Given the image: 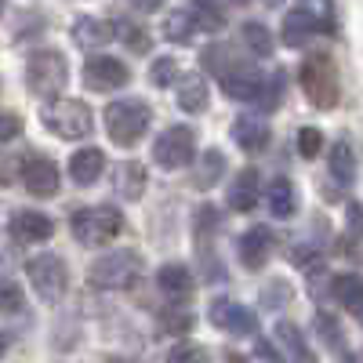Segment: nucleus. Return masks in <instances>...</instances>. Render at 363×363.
I'll return each mask as SVG.
<instances>
[{
  "label": "nucleus",
  "instance_id": "nucleus-20",
  "mask_svg": "<svg viewBox=\"0 0 363 363\" xmlns=\"http://www.w3.org/2000/svg\"><path fill=\"white\" fill-rule=\"evenodd\" d=\"M102 167H106V157H102V149H95V145H87V149H80V153L69 157V174H73L77 186H95Z\"/></svg>",
  "mask_w": 363,
  "mask_h": 363
},
{
  "label": "nucleus",
  "instance_id": "nucleus-29",
  "mask_svg": "<svg viewBox=\"0 0 363 363\" xmlns=\"http://www.w3.org/2000/svg\"><path fill=\"white\" fill-rule=\"evenodd\" d=\"M113 37H120V40H124V48H128V51H135V55H145L149 48H153L149 33H145L142 26H135L131 18H120V22H116V29H113Z\"/></svg>",
  "mask_w": 363,
  "mask_h": 363
},
{
  "label": "nucleus",
  "instance_id": "nucleus-28",
  "mask_svg": "<svg viewBox=\"0 0 363 363\" xmlns=\"http://www.w3.org/2000/svg\"><path fill=\"white\" fill-rule=\"evenodd\" d=\"M193 22L196 29H207V33H218V29L225 26V8L218 4V0H193Z\"/></svg>",
  "mask_w": 363,
  "mask_h": 363
},
{
  "label": "nucleus",
  "instance_id": "nucleus-46",
  "mask_svg": "<svg viewBox=\"0 0 363 363\" xmlns=\"http://www.w3.org/2000/svg\"><path fill=\"white\" fill-rule=\"evenodd\" d=\"M338 363H359V356H356V352H342Z\"/></svg>",
  "mask_w": 363,
  "mask_h": 363
},
{
  "label": "nucleus",
  "instance_id": "nucleus-41",
  "mask_svg": "<svg viewBox=\"0 0 363 363\" xmlns=\"http://www.w3.org/2000/svg\"><path fill=\"white\" fill-rule=\"evenodd\" d=\"M262 298H265V306H269V309H277L280 301H291V284H284V280H272V284H265Z\"/></svg>",
  "mask_w": 363,
  "mask_h": 363
},
{
  "label": "nucleus",
  "instance_id": "nucleus-3",
  "mask_svg": "<svg viewBox=\"0 0 363 363\" xmlns=\"http://www.w3.org/2000/svg\"><path fill=\"white\" fill-rule=\"evenodd\" d=\"M69 80V66L62 51H33L26 58V87L37 99H55L62 95V87Z\"/></svg>",
  "mask_w": 363,
  "mask_h": 363
},
{
  "label": "nucleus",
  "instance_id": "nucleus-25",
  "mask_svg": "<svg viewBox=\"0 0 363 363\" xmlns=\"http://www.w3.org/2000/svg\"><path fill=\"white\" fill-rule=\"evenodd\" d=\"M335 298L342 301V309L349 316H359L363 313V284L356 272H342V277L335 280Z\"/></svg>",
  "mask_w": 363,
  "mask_h": 363
},
{
  "label": "nucleus",
  "instance_id": "nucleus-39",
  "mask_svg": "<svg viewBox=\"0 0 363 363\" xmlns=\"http://www.w3.org/2000/svg\"><path fill=\"white\" fill-rule=\"evenodd\" d=\"M160 323H164V330H171V335H186V330L193 327V313H186V309H167V313L160 316Z\"/></svg>",
  "mask_w": 363,
  "mask_h": 363
},
{
  "label": "nucleus",
  "instance_id": "nucleus-49",
  "mask_svg": "<svg viewBox=\"0 0 363 363\" xmlns=\"http://www.w3.org/2000/svg\"><path fill=\"white\" fill-rule=\"evenodd\" d=\"M233 4H251V0H233Z\"/></svg>",
  "mask_w": 363,
  "mask_h": 363
},
{
  "label": "nucleus",
  "instance_id": "nucleus-11",
  "mask_svg": "<svg viewBox=\"0 0 363 363\" xmlns=\"http://www.w3.org/2000/svg\"><path fill=\"white\" fill-rule=\"evenodd\" d=\"M222 80V87H225V95L229 99H240V102H251V99H258L262 95V73L251 66V62H240V58H236V62L218 77Z\"/></svg>",
  "mask_w": 363,
  "mask_h": 363
},
{
  "label": "nucleus",
  "instance_id": "nucleus-48",
  "mask_svg": "<svg viewBox=\"0 0 363 363\" xmlns=\"http://www.w3.org/2000/svg\"><path fill=\"white\" fill-rule=\"evenodd\" d=\"M109 363H131V359H124V356H113Z\"/></svg>",
  "mask_w": 363,
  "mask_h": 363
},
{
  "label": "nucleus",
  "instance_id": "nucleus-33",
  "mask_svg": "<svg viewBox=\"0 0 363 363\" xmlns=\"http://www.w3.org/2000/svg\"><path fill=\"white\" fill-rule=\"evenodd\" d=\"M284 87H287V80H284V73H272L265 84H262V95H258V106L269 113V109H277L280 106V95H284Z\"/></svg>",
  "mask_w": 363,
  "mask_h": 363
},
{
  "label": "nucleus",
  "instance_id": "nucleus-43",
  "mask_svg": "<svg viewBox=\"0 0 363 363\" xmlns=\"http://www.w3.org/2000/svg\"><path fill=\"white\" fill-rule=\"evenodd\" d=\"M18 135H22V120L15 113H0V145L18 138Z\"/></svg>",
  "mask_w": 363,
  "mask_h": 363
},
{
  "label": "nucleus",
  "instance_id": "nucleus-35",
  "mask_svg": "<svg viewBox=\"0 0 363 363\" xmlns=\"http://www.w3.org/2000/svg\"><path fill=\"white\" fill-rule=\"evenodd\" d=\"M149 80H153L157 87L174 84V80H178V62H174V58H157L153 69H149Z\"/></svg>",
  "mask_w": 363,
  "mask_h": 363
},
{
  "label": "nucleus",
  "instance_id": "nucleus-17",
  "mask_svg": "<svg viewBox=\"0 0 363 363\" xmlns=\"http://www.w3.org/2000/svg\"><path fill=\"white\" fill-rule=\"evenodd\" d=\"M233 142L247 153H262L269 145V124L258 116H236L233 120Z\"/></svg>",
  "mask_w": 363,
  "mask_h": 363
},
{
  "label": "nucleus",
  "instance_id": "nucleus-36",
  "mask_svg": "<svg viewBox=\"0 0 363 363\" xmlns=\"http://www.w3.org/2000/svg\"><path fill=\"white\" fill-rule=\"evenodd\" d=\"M316 335H320L330 349H342V330H338V320H335V316L320 313V316H316Z\"/></svg>",
  "mask_w": 363,
  "mask_h": 363
},
{
  "label": "nucleus",
  "instance_id": "nucleus-8",
  "mask_svg": "<svg viewBox=\"0 0 363 363\" xmlns=\"http://www.w3.org/2000/svg\"><path fill=\"white\" fill-rule=\"evenodd\" d=\"M193 157H196V135H193V128H186V124L167 128V131L153 142V160H157L160 167H167V171H178V167L193 164Z\"/></svg>",
  "mask_w": 363,
  "mask_h": 363
},
{
  "label": "nucleus",
  "instance_id": "nucleus-32",
  "mask_svg": "<svg viewBox=\"0 0 363 363\" xmlns=\"http://www.w3.org/2000/svg\"><path fill=\"white\" fill-rule=\"evenodd\" d=\"M167 363H211V352L196 342H182L167 352Z\"/></svg>",
  "mask_w": 363,
  "mask_h": 363
},
{
  "label": "nucleus",
  "instance_id": "nucleus-27",
  "mask_svg": "<svg viewBox=\"0 0 363 363\" xmlns=\"http://www.w3.org/2000/svg\"><path fill=\"white\" fill-rule=\"evenodd\" d=\"M222 174H225V157L218 153V149H207V153L200 157V164H196L193 182L200 189H211V186H218V182H222Z\"/></svg>",
  "mask_w": 363,
  "mask_h": 363
},
{
  "label": "nucleus",
  "instance_id": "nucleus-10",
  "mask_svg": "<svg viewBox=\"0 0 363 363\" xmlns=\"http://www.w3.org/2000/svg\"><path fill=\"white\" fill-rule=\"evenodd\" d=\"M128 80H131L128 66L120 62V58H109V55H95V58H87V66H84V84L91 91H116Z\"/></svg>",
  "mask_w": 363,
  "mask_h": 363
},
{
  "label": "nucleus",
  "instance_id": "nucleus-15",
  "mask_svg": "<svg viewBox=\"0 0 363 363\" xmlns=\"http://www.w3.org/2000/svg\"><path fill=\"white\" fill-rule=\"evenodd\" d=\"M277 345H280V352H284V363H316V356H313L306 335H301L294 323H287V320L277 323Z\"/></svg>",
  "mask_w": 363,
  "mask_h": 363
},
{
  "label": "nucleus",
  "instance_id": "nucleus-4",
  "mask_svg": "<svg viewBox=\"0 0 363 363\" xmlns=\"http://www.w3.org/2000/svg\"><path fill=\"white\" fill-rule=\"evenodd\" d=\"M44 128L66 142H77V138H87L95 131V116H91V106L87 102H77V99H55L51 106H44Z\"/></svg>",
  "mask_w": 363,
  "mask_h": 363
},
{
  "label": "nucleus",
  "instance_id": "nucleus-1",
  "mask_svg": "<svg viewBox=\"0 0 363 363\" xmlns=\"http://www.w3.org/2000/svg\"><path fill=\"white\" fill-rule=\"evenodd\" d=\"M301 87H306V99L316 109H335L342 99V84H338V66L330 55H309L301 62Z\"/></svg>",
  "mask_w": 363,
  "mask_h": 363
},
{
  "label": "nucleus",
  "instance_id": "nucleus-31",
  "mask_svg": "<svg viewBox=\"0 0 363 363\" xmlns=\"http://www.w3.org/2000/svg\"><path fill=\"white\" fill-rule=\"evenodd\" d=\"M240 37H244V44H247L258 58H269L272 48H277V44H272V37H269V29H265L262 22H244V26H240Z\"/></svg>",
  "mask_w": 363,
  "mask_h": 363
},
{
  "label": "nucleus",
  "instance_id": "nucleus-14",
  "mask_svg": "<svg viewBox=\"0 0 363 363\" xmlns=\"http://www.w3.org/2000/svg\"><path fill=\"white\" fill-rule=\"evenodd\" d=\"M8 229H11V236L18 240V244H40V240L51 236L55 225H51L48 215H40V211H15Z\"/></svg>",
  "mask_w": 363,
  "mask_h": 363
},
{
  "label": "nucleus",
  "instance_id": "nucleus-37",
  "mask_svg": "<svg viewBox=\"0 0 363 363\" xmlns=\"http://www.w3.org/2000/svg\"><path fill=\"white\" fill-rule=\"evenodd\" d=\"M320 149H323V135H320L316 128H301V131H298V153L306 157V160H313Z\"/></svg>",
  "mask_w": 363,
  "mask_h": 363
},
{
  "label": "nucleus",
  "instance_id": "nucleus-40",
  "mask_svg": "<svg viewBox=\"0 0 363 363\" xmlns=\"http://www.w3.org/2000/svg\"><path fill=\"white\" fill-rule=\"evenodd\" d=\"M18 309H22V291H18V284H11V280L0 277V313H18Z\"/></svg>",
  "mask_w": 363,
  "mask_h": 363
},
{
  "label": "nucleus",
  "instance_id": "nucleus-26",
  "mask_svg": "<svg viewBox=\"0 0 363 363\" xmlns=\"http://www.w3.org/2000/svg\"><path fill=\"white\" fill-rule=\"evenodd\" d=\"M330 174H335V182H342V186H352V178H356V153L342 138L330 149Z\"/></svg>",
  "mask_w": 363,
  "mask_h": 363
},
{
  "label": "nucleus",
  "instance_id": "nucleus-7",
  "mask_svg": "<svg viewBox=\"0 0 363 363\" xmlns=\"http://www.w3.org/2000/svg\"><path fill=\"white\" fill-rule=\"evenodd\" d=\"M26 272H29V284H33V291H37L44 301H58V298L66 294V287H69L66 262L58 258V255H37V258H29Z\"/></svg>",
  "mask_w": 363,
  "mask_h": 363
},
{
  "label": "nucleus",
  "instance_id": "nucleus-34",
  "mask_svg": "<svg viewBox=\"0 0 363 363\" xmlns=\"http://www.w3.org/2000/svg\"><path fill=\"white\" fill-rule=\"evenodd\" d=\"M233 62H236V55H233L229 48H222V44H215V48H207V51H203V66L215 73V77H222Z\"/></svg>",
  "mask_w": 363,
  "mask_h": 363
},
{
  "label": "nucleus",
  "instance_id": "nucleus-18",
  "mask_svg": "<svg viewBox=\"0 0 363 363\" xmlns=\"http://www.w3.org/2000/svg\"><path fill=\"white\" fill-rule=\"evenodd\" d=\"M157 284H160V291H164L167 298H174V301H178V298H189L193 287H196L189 265H182V262H167V265H160Z\"/></svg>",
  "mask_w": 363,
  "mask_h": 363
},
{
  "label": "nucleus",
  "instance_id": "nucleus-24",
  "mask_svg": "<svg viewBox=\"0 0 363 363\" xmlns=\"http://www.w3.org/2000/svg\"><path fill=\"white\" fill-rule=\"evenodd\" d=\"M207 102H211V95H207V80L203 77L189 73V77L178 80V106L186 113H203Z\"/></svg>",
  "mask_w": 363,
  "mask_h": 363
},
{
  "label": "nucleus",
  "instance_id": "nucleus-23",
  "mask_svg": "<svg viewBox=\"0 0 363 363\" xmlns=\"http://www.w3.org/2000/svg\"><path fill=\"white\" fill-rule=\"evenodd\" d=\"M313 29H316V15L306 11V8H294L284 15V44L287 48H301L309 37H313Z\"/></svg>",
  "mask_w": 363,
  "mask_h": 363
},
{
  "label": "nucleus",
  "instance_id": "nucleus-44",
  "mask_svg": "<svg viewBox=\"0 0 363 363\" xmlns=\"http://www.w3.org/2000/svg\"><path fill=\"white\" fill-rule=\"evenodd\" d=\"M255 352H258V359H262V363H284V359H280V352L272 349L265 338H258V342H255Z\"/></svg>",
  "mask_w": 363,
  "mask_h": 363
},
{
  "label": "nucleus",
  "instance_id": "nucleus-47",
  "mask_svg": "<svg viewBox=\"0 0 363 363\" xmlns=\"http://www.w3.org/2000/svg\"><path fill=\"white\" fill-rule=\"evenodd\" d=\"M4 349H8V338H4V335H0V356H4Z\"/></svg>",
  "mask_w": 363,
  "mask_h": 363
},
{
  "label": "nucleus",
  "instance_id": "nucleus-13",
  "mask_svg": "<svg viewBox=\"0 0 363 363\" xmlns=\"http://www.w3.org/2000/svg\"><path fill=\"white\" fill-rule=\"evenodd\" d=\"M22 186L33 196H55L58 193V167L48 157H29L22 164Z\"/></svg>",
  "mask_w": 363,
  "mask_h": 363
},
{
  "label": "nucleus",
  "instance_id": "nucleus-9",
  "mask_svg": "<svg viewBox=\"0 0 363 363\" xmlns=\"http://www.w3.org/2000/svg\"><path fill=\"white\" fill-rule=\"evenodd\" d=\"M211 323H215L218 330H229V335H236V338L255 335L258 330V316L247 306L233 301V298H218L215 306H211Z\"/></svg>",
  "mask_w": 363,
  "mask_h": 363
},
{
  "label": "nucleus",
  "instance_id": "nucleus-12",
  "mask_svg": "<svg viewBox=\"0 0 363 363\" xmlns=\"http://www.w3.org/2000/svg\"><path fill=\"white\" fill-rule=\"evenodd\" d=\"M236 251H240V262L255 272V269H262L272 258V251H277V236H272L269 225H255V229H247L244 236H240Z\"/></svg>",
  "mask_w": 363,
  "mask_h": 363
},
{
  "label": "nucleus",
  "instance_id": "nucleus-38",
  "mask_svg": "<svg viewBox=\"0 0 363 363\" xmlns=\"http://www.w3.org/2000/svg\"><path fill=\"white\" fill-rule=\"evenodd\" d=\"M294 265L301 269V272H323V255L316 251V247H294Z\"/></svg>",
  "mask_w": 363,
  "mask_h": 363
},
{
  "label": "nucleus",
  "instance_id": "nucleus-6",
  "mask_svg": "<svg viewBox=\"0 0 363 363\" xmlns=\"http://www.w3.org/2000/svg\"><path fill=\"white\" fill-rule=\"evenodd\" d=\"M138 269H142V258L135 251H109L106 258L91 262L87 280L95 284V287H102V291H120V287H131L135 284Z\"/></svg>",
  "mask_w": 363,
  "mask_h": 363
},
{
  "label": "nucleus",
  "instance_id": "nucleus-2",
  "mask_svg": "<svg viewBox=\"0 0 363 363\" xmlns=\"http://www.w3.org/2000/svg\"><path fill=\"white\" fill-rule=\"evenodd\" d=\"M69 229L73 236L80 240L84 247H102L109 240L124 229V218H120V211L109 207V203H95V207H77L69 215Z\"/></svg>",
  "mask_w": 363,
  "mask_h": 363
},
{
  "label": "nucleus",
  "instance_id": "nucleus-19",
  "mask_svg": "<svg viewBox=\"0 0 363 363\" xmlns=\"http://www.w3.org/2000/svg\"><path fill=\"white\" fill-rule=\"evenodd\" d=\"M145 182H149V174H145V167L135 164V160H124V164L113 171V189H116L120 200H138V196L145 193Z\"/></svg>",
  "mask_w": 363,
  "mask_h": 363
},
{
  "label": "nucleus",
  "instance_id": "nucleus-5",
  "mask_svg": "<svg viewBox=\"0 0 363 363\" xmlns=\"http://www.w3.org/2000/svg\"><path fill=\"white\" fill-rule=\"evenodd\" d=\"M149 124H153V113H149L145 102L124 99V102H109L106 106V135L116 145H135L149 131Z\"/></svg>",
  "mask_w": 363,
  "mask_h": 363
},
{
  "label": "nucleus",
  "instance_id": "nucleus-21",
  "mask_svg": "<svg viewBox=\"0 0 363 363\" xmlns=\"http://www.w3.org/2000/svg\"><path fill=\"white\" fill-rule=\"evenodd\" d=\"M265 200H269V211L277 218H291L294 211H298V193H294V182L287 178V174H277L269 182V193H265Z\"/></svg>",
  "mask_w": 363,
  "mask_h": 363
},
{
  "label": "nucleus",
  "instance_id": "nucleus-30",
  "mask_svg": "<svg viewBox=\"0 0 363 363\" xmlns=\"http://www.w3.org/2000/svg\"><path fill=\"white\" fill-rule=\"evenodd\" d=\"M193 33H196V22H193L189 11H171V15L164 18V37H167V40H174V44H189Z\"/></svg>",
  "mask_w": 363,
  "mask_h": 363
},
{
  "label": "nucleus",
  "instance_id": "nucleus-50",
  "mask_svg": "<svg viewBox=\"0 0 363 363\" xmlns=\"http://www.w3.org/2000/svg\"><path fill=\"white\" fill-rule=\"evenodd\" d=\"M0 15H4V0H0Z\"/></svg>",
  "mask_w": 363,
  "mask_h": 363
},
{
  "label": "nucleus",
  "instance_id": "nucleus-45",
  "mask_svg": "<svg viewBox=\"0 0 363 363\" xmlns=\"http://www.w3.org/2000/svg\"><path fill=\"white\" fill-rule=\"evenodd\" d=\"M131 4H135L138 11H160V8H164V0H131Z\"/></svg>",
  "mask_w": 363,
  "mask_h": 363
},
{
  "label": "nucleus",
  "instance_id": "nucleus-16",
  "mask_svg": "<svg viewBox=\"0 0 363 363\" xmlns=\"http://www.w3.org/2000/svg\"><path fill=\"white\" fill-rule=\"evenodd\" d=\"M225 200H229V207L236 211V215H247V211H255V203H258V171H255V167L240 171V174L233 178Z\"/></svg>",
  "mask_w": 363,
  "mask_h": 363
},
{
  "label": "nucleus",
  "instance_id": "nucleus-22",
  "mask_svg": "<svg viewBox=\"0 0 363 363\" xmlns=\"http://www.w3.org/2000/svg\"><path fill=\"white\" fill-rule=\"evenodd\" d=\"M73 40L80 44V48H102V44H109L113 40V26L106 22V18H91V15H84V18H77L73 22Z\"/></svg>",
  "mask_w": 363,
  "mask_h": 363
},
{
  "label": "nucleus",
  "instance_id": "nucleus-42",
  "mask_svg": "<svg viewBox=\"0 0 363 363\" xmlns=\"http://www.w3.org/2000/svg\"><path fill=\"white\" fill-rule=\"evenodd\" d=\"M193 229H196V236H203V233H215V229H218V211L211 207V203H203V207L196 211V222H193Z\"/></svg>",
  "mask_w": 363,
  "mask_h": 363
}]
</instances>
